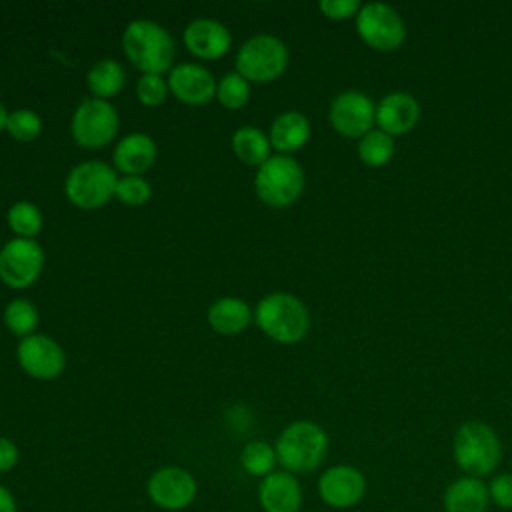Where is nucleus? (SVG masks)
I'll list each match as a JSON object with an SVG mask.
<instances>
[{
	"label": "nucleus",
	"mask_w": 512,
	"mask_h": 512,
	"mask_svg": "<svg viewBox=\"0 0 512 512\" xmlns=\"http://www.w3.org/2000/svg\"><path fill=\"white\" fill-rule=\"evenodd\" d=\"M122 48L134 68L144 74H164L172 70L174 40L166 28L152 20H134L122 34Z\"/></svg>",
	"instance_id": "obj_1"
},
{
	"label": "nucleus",
	"mask_w": 512,
	"mask_h": 512,
	"mask_svg": "<svg viewBox=\"0 0 512 512\" xmlns=\"http://www.w3.org/2000/svg\"><path fill=\"white\" fill-rule=\"evenodd\" d=\"M274 450L278 464L286 472L306 474L324 462L328 452V434L316 422L296 420L280 432Z\"/></svg>",
	"instance_id": "obj_2"
},
{
	"label": "nucleus",
	"mask_w": 512,
	"mask_h": 512,
	"mask_svg": "<svg viewBox=\"0 0 512 512\" xmlns=\"http://www.w3.org/2000/svg\"><path fill=\"white\" fill-rule=\"evenodd\" d=\"M258 328L280 344L300 342L310 328V316L304 302L286 292L264 296L254 312Z\"/></svg>",
	"instance_id": "obj_3"
},
{
	"label": "nucleus",
	"mask_w": 512,
	"mask_h": 512,
	"mask_svg": "<svg viewBox=\"0 0 512 512\" xmlns=\"http://www.w3.org/2000/svg\"><path fill=\"white\" fill-rule=\"evenodd\" d=\"M454 460L466 476H486L496 470L502 458V444L496 430L478 420L464 422L452 442Z\"/></svg>",
	"instance_id": "obj_4"
},
{
	"label": "nucleus",
	"mask_w": 512,
	"mask_h": 512,
	"mask_svg": "<svg viewBox=\"0 0 512 512\" xmlns=\"http://www.w3.org/2000/svg\"><path fill=\"white\" fill-rule=\"evenodd\" d=\"M254 188L264 204L272 208L290 206L304 190V170L288 154L270 156L258 166Z\"/></svg>",
	"instance_id": "obj_5"
},
{
	"label": "nucleus",
	"mask_w": 512,
	"mask_h": 512,
	"mask_svg": "<svg viewBox=\"0 0 512 512\" xmlns=\"http://www.w3.org/2000/svg\"><path fill=\"white\" fill-rule=\"evenodd\" d=\"M118 176L116 170L100 160H88L70 170L64 182L66 198L82 208L94 210L110 202L116 192Z\"/></svg>",
	"instance_id": "obj_6"
},
{
	"label": "nucleus",
	"mask_w": 512,
	"mask_h": 512,
	"mask_svg": "<svg viewBox=\"0 0 512 512\" xmlns=\"http://www.w3.org/2000/svg\"><path fill=\"white\" fill-rule=\"evenodd\" d=\"M288 66L286 44L272 34H258L246 40L236 54V72L248 82H272Z\"/></svg>",
	"instance_id": "obj_7"
},
{
	"label": "nucleus",
	"mask_w": 512,
	"mask_h": 512,
	"mask_svg": "<svg viewBox=\"0 0 512 512\" xmlns=\"http://www.w3.org/2000/svg\"><path fill=\"white\" fill-rule=\"evenodd\" d=\"M356 30L362 42L378 52L396 50L406 38V26L400 14L382 2L360 6L356 14Z\"/></svg>",
	"instance_id": "obj_8"
},
{
	"label": "nucleus",
	"mask_w": 512,
	"mask_h": 512,
	"mask_svg": "<svg viewBox=\"0 0 512 512\" xmlns=\"http://www.w3.org/2000/svg\"><path fill=\"white\" fill-rule=\"evenodd\" d=\"M72 138L82 148H102L118 132V112L108 100L88 98L72 116Z\"/></svg>",
	"instance_id": "obj_9"
},
{
	"label": "nucleus",
	"mask_w": 512,
	"mask_h": 512,
	"mask_svg": "<svg viewBox=\"0 0 512 512\" xmlns=\"http://www.w3.org/2000/svg\"><path fill=\"white\" fill-rule=\"evenodd\" d=\"M44 266V250L34 238H12L0 250V280L14 290L32 286Z\"/></svg>",
	"instance_id": "obj_10"
},
{
	"label": "nucleus",
	"mask_w": 512,
	"mask_h": 512,
	"mask_svg": "<svg viewBox=\"0 0 512 512\" xmlns=\"http://www.w3.org/2000/svg\"><path fill=\"white\" fill-rule=\"evenodd\" d=\"M146 494L154 506L168 512H178L196 500L198 484L188 470L180 466H162L150 474Z\"/></svg>",
	"instance_id": "obj_11"
},
{
	"label": "nucleus",
	"mask_w": 512,
	"mask_h": 512,
	"mask_svg": "<svg viewBox=\"0 0 512 512\" xmlns=\"http://www.w3.org/2000/svg\"><path fill=\"white\" fill-rule=\"evenodd\" d=\"M366 494V476L350 464L326 468L318 478L320 500L336 510L354 508Z\"/></svg>",
	"instance_id": "obj_12"
},
{
	"label": "nucleus",
	"mask_w": 512,
	"mask_h": 512,
	"mask_svg": "<svg viewBox=\"0 0 512 512\" xmlns=\"http://www.w3.org/2000/svg\"><path fill=\"white\" fill-rule=\"evenodd\" d=\"M328 116L338 134L346 138H362L376 122V106L364 92L346 90L332 100Z\"/></svg>",
	"instance_id": "obj_13"
},
{
	"label": "nucleus",
	"mask_w": 512,
	"mask_h": 512,
	"mask_svg": "<svg viewBox=\"0 0 512 512\" xmlns=\"http://www.w3.org/2000/svg\"><path fill=\"white\" fill-rule=\"evenodd\" d=\"M18 364L26 374L38 380H52L62 374L66 358L56 340L44 334H32L20 338L16 348Z\"/></svg>",
	"instance_id": "obj_14"
},
{
	"label": "nucleus",
	"mask_w": 512,
	"mask_h": 512,
	"mask_svg": "<svg viewBox=\"0 0 512 512\" xmlns=\"http://www.w3.org/2000/svg\"><path fill=\"white\" fill-rule=\"evenodd\" d=\"M216 80L210 70L200 64L184 62L170 70L168 88L184 104L202 106L216 96Z\"/></svg>",
	"instance_id": "obj_15"
},
{
	"label": "nucleus",
	"mask_w": 512,
	"mask_h": 512,
	"mask_svg": "<svg viewBox=\"0 0 512 512\" xmlns=\"http://www.w3.org/2000/svg\"><path fill=\"white\" fill-rule=\"evenodd\" d=\"M302 500V486L292 472L274 470L258 484V504L264 512H300Z\"/></svg>",
	"instance_id": "obj_16"
},
{
	"label": "nucleus",
	"mask_w": 512,
	"mask_h": 512,
	"mask_svg": "<svg viewBox=\"0 0 512 512\" xmlns=\"http://www.w3.org/2000/svg\"><path fill=\"white\" fill-rule=\"evenodd\" d=\"M184 44H186L188 52L194 54L196 58L216 60L228 52V48L232 44V34L218 20L198 18L186 26Z\"/></svg>",
	"instance_id": "obj_17"
},
{
	"label": "nucleus",
	"mask_w": 512,
	"mask_h": 512,
	"mask_svg": "<svg viewBox=\"0 0 512 512\" xmlns=\"http://www.w3.org/2000/svg\"><path fill=\"white\" fill-rule=\"evenodd\" d=\"M420 118V104L408 92H390L376 106V124L390 136L410 132Z\"/></svg>",
	"instance_id": "obj_18"
},
{
	"label": "nucleus",
	"mask_w": 512,
	"mask_h": 512,
	"mask_svg": "<svg viewBox=\"0 0 512 512\" xmlns=\"http://www.w3.org/2000/svg\"><path fill=\"white\" fill-rule=\"evenodd\" d=\"M444 512H486L490 506L488 484L476 476L452 480L442 496Z\"/></svg>",
	"instance_id": "obj_19"
},
{
	"label": "nucleus",
	"mask_w": 512,
	"mask_h": 512,
	"mask_svg": "<svg viewBox=\"0 0 512 512\" xmlns=\"http://www.w3.org/2000/svg\"><path fill=\"white\" fill-rule=\"evenodd\" d=\"M112 160L114 166L126 176H140L152 168L156 160V144L148 134H128L116 144Z\"/></svg>",
	"instance_id": "obj_20"
},
{
	"label": "nucleus",
	"mask_w": 512,
	"mask_h": 512,
	"mask_svg": "<svg viewBox=\"0 0 512 512\" xmlns=\"http://www.w3.org/2000/svg\"><path fill=\"white\" fill-rule=\"evenodd\" d=\"M310 138V122L302 112L288 110L276 116V120L270 126V146H274L278 152L288 154L294 150H300Z\"/></svg>",
	"instance_id": "obj_21"
},
{
	"label": "nucleus",
	"mask_w": 512,
	"mask_h": 512,
	"mask_svg": "<svg viewBox=\"0 0 512 512\" xmlns=\"http://www.w3.org/2000/svg\"><path fill=\"white\" fill-rule=\"evenodd\" d=\"M252 320L250 306L242 298H218L208 310V324L218 334H238Z\"/></svg>",
	"instance_id": "obj_22"
},
{
	"label": "nucleus",
	"mask_w": 512,
	"mask_h": 512,
	"mask_svg": "<svg viewBox=\"0 0 512 512\" xmlns=\"http://www.w3.org/2000/svg\"><path fill=\"white\" fill-rule=\"evenodd\" d=\"M236 158L248 166H262L270 158V140L256 126H240L232 136Z\"/></svg>",
	"instance_id": "obj_23"
},
{
	"label": "nucleus",
	"mask_w": 512,
	"mask_h": 512,
	"mask_svg": "<svg viewBox=\"0 0 512 512\" xmlns=\"http://www.w3.org/2000/svg\"><path fill=\"white\" fill-rule=\"evenodd\" d=\"M124 82H126V72L122 64L112 58H104L96 62L86 74L88 90L100 100H108L110 96L118 94Z\"/></svg>",
	"instance_id": "obj_24"
},
{
	"label": "nucleus",
	"mask_w": 512,
	"mask_h": 512,
	"mask_svg": "<svg viewBox=\"0 0 512 512\" xmlns=\"http://www.w3.org/2000/svg\"><path fill=\"white\" fill-rule=\"evenodd\" d=\"M240 464H242L244 472L262 480L268 474H272L278 464L276 450H274V446H270L264 440H252L242 448Z\"/></svg>",
	"instance_id": "obj_25"
},
{
	"label": "nucleus",
	"mask_w": 512,
	"mask_h": 512,
	"mask_svg": "<svg viewBox=\"0 0 512 512\" xmlns=\"http://www.w3.org/2000/svg\"><path fill=\"white\" fill-rule=\"evenodd\" d=\"M358 156L366 166H372V168L388 164L394 156L392 136L382 130H370L358 142Z\"/></svg>",
	"instance_id": "obj_26"
},
{
	"label": "nucleus",
	"mask_w": 512,
	"mask_h": 512,
	"mask_svg": "<svg viewBox=\"0 0 512 512\" xmlns=\"http://www.w3.org/2000/svg\"><path fill=\"white\" fill-rule=\"evenodd\" d=\"M4 324L20 338L32 336L38 326V310L30 300L16 298L4 308Z\"/></svg>",
	"instance_id": "obj_27"
},
{
	"label": "nucleus",
	"mask_w": 512,
	"mask_h": 512,
	"mask_svg": "<svg viewBox=\"0 0 512 512\" xmlns=\"http://www.w3.org/2000/svg\"><path fill=\"white\" fill-rule=\"evenodd\" d=\"M8 226L18 238H34L42 230V212L36 204L20 200L8 210Z\"/></svg>",
	"instance_id": "obj_28"
},
{
	"label": "nucleus",
	"mask_w": 512,
	"mask_h": 512,
	"mask_svg": "<svg viewBox=\"0 0 512 512\" xmlns=\"http://www.w3.org/2000/svg\"><path fill=\"white\" fill-rule=\"evenodd\" d=\"M216 98L224 108L238 110L242 108L250 98V84L244 76L238 72H228L220 78L216 86Z\"/></svg>",
	"instance_id": "obj_29"
},
{
	"label": "nucleus",
	"mask_w": 512,
	"mask_h": 512,
	"mask_svg": "<svg viewBox=\"0 0 512 512\" xmlns=\"http://www.w3.org/2000/svg\"><path fill=\"white\" fill-rule=\"evenodd\" d=\"M6 130H8V134L12 138H16L20 142H30V140H34L40 134L42 120H40V116L34 110L18 108V110H12L8 114Z\"/></svg>",
	"instance_id": "obj_30"
},
{
	"label": "nucleus",
	"mask_w": 512,
	"mask_h": 512,
	"mask_svg": "<svg viewBox=\"0 0 512 512\" xmlns=\"http://www.w3.org/2000/svg\"><path fill=\"white\" fill-rule=\"evenodd\" d=\"M114 196L126 206H142L150 200L152 188L148 180H144L142 176H124L118 178Z\"/></svg>",
	"instance_id": "obj_31"
},
{
	"label": "nucleus",
	"mask_w": 512,
	"mask_h": 512,
	"mask_svg": "<svg viewBox=\"0 0 512 512\" xmlns=\"http://www.w3.org/2000/svg\"><path fill=\"white\" fill-rule=\"evenodd\" d=\"M168 80L160 74H142L136 82V96L144 106H158L168 96Z\"/></svg>",
	"instance_id": "obj_32"
},
{
	"label": "nucleus",
	"mask_w": 512,
	"mask_h": 512,
	"mask_svg": "<svg viewBox=\"0 0 512 512\" xmlns=\"http://www.w3.org/2000/svg\"><path fill=\"white\" fill-rule=\"evenodd\" d=\"M488 492H490V502H494L502 510H512V474L510 472L496 474L488 484Z\"/></svg>",
	"instance_id": "obj_33"
},
{
	"label": "nucleus",
	"mask_w": 512,
	"mask_h": 512,
	"mask_svg": "<svg viewBox=\"0 0 512 512\" xmlns=\"http://www.w3.org/2000/svg\"><path fill=\"white\" fill-rule=\"evenodd\" d=\"M320 10L330 20H348L358 14L360 2L358 0H322Z\"/></svg>",
	"instance_id": "obj_34"
},
{
	"label": "nucleus",
	"mask_w": 512,
	"mask_h": 512,
	"mask_svg": "<svg viewBox=\"0 0 512 512\" xmlns=\"http://www.w3.org/2000/svg\"><path fill=\"white\" fill-rule=\"evenodd\" d=\"M18 458H20L18 446L12 440L0 436V472L12 470L18 464Z\"/></svg>",
	"instance_id": "obj_35"
},
{
	"label": "nucleus",
	"mask_w": 512,
	"mask_h": 512,
	"mask_svg": "<svg viewBox=\"0 0 512 512\" xmlns=\"http://www.w3.org/2000/svg\"><path fill=\"white\" fill-rule=\"evenodd\" d=\"M0 512H18L16 498L4 484H0Z\"/></svg>",
	"instance_id": "obj_36"
},
{
	"label": "nucleus",
	"mask_w": 512,
	"mask_h": 512,
	"mask_svg": "<svg viewBox=\"0 0 512 512\" xmlns=\"http://www.w3.org/2000/svg\"><path fill=\"white\" fill-rule=\"evenodd\" d=\"M6 120H8V112H6L4 104L0 102V132H2V130H6Z\"/></svg>",
	"instance_id": "obj_37"
}]
</instances>
